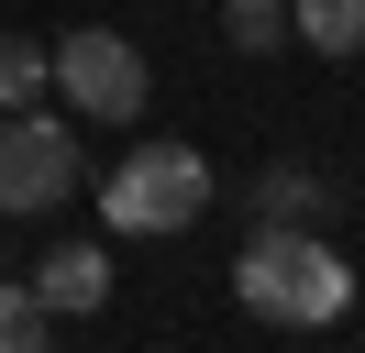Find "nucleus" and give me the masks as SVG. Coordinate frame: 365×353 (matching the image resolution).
<instances>
[{
  "mask_svg": "<svg viewBox=\"0 0 365 353\" xmlns=\"http://www.w3.org/2000/svg\"><path fill=\"white\" fill-rule=\"evenodd\" d=\"M232 298H244L255 320H277V331H332L343 309H354V265L332 254L321 221H266V232L232 254Z\"/></svg>",
  "mask_w": 365,
  "mask_h": 353,
  "instance_id": "nucleus-1",
  "label": "nucleus"
},
{
  "mask_svg": "<svg viewBox=\"0 0 365 353\" xmlns=\"http://www.w3.org/2000/svg\"><path fill=\"white\" fill-rule=\"evenodd\" d=\"M210 210V154L200 144H133L100 188V221L111 232H188Z\"/></svg>",
  "mask_w": 365,
  "mask_h": 353,
  "instance_id": "nucleus-2",
  "label": "nucleus"
},
{
  "mask_svg": "<svg viewBox=\"0 0 365 353\" xmlns=\"http://www.w3.org/2000/svg\"><path fill=\"white\" fill-rule=\"evenodd\" d=\"M67 188H89V154L45 110H0V221H45Z\"/></svg>",
  "mask_w": 365,
  "mask_h": 353,
  "instance_id": "nucleus-3",
  "label": "nucleus"
},
{
  "mask_svg": "<svg viewBox=\"0 0 365 353\" xmlns=\"http://www.w3.org/2000/svg\"><path fill=\"white\" fill-rule=\"evenodd\" d=\"M45 66H56V88H67L89 122H144V56H133L122 33L78 22L67 44H45Z\"/></svg>",
  "mask_w": 365,
  "mask_h": 353,
  "instance_id": "nucleus-4",
  "label": "nucleus"
},
{
  "mask_svg": "<svg viewBox=\"0 0 365 353\" xmlns=\"http://www.w3.org/2000/svg\"><path fill=\"white\" fill-rule=\"evenodd\" d=\"M34 298H45L56 320H89V309L111 298V254H100V243H67V254H45V265H34Z\"/></svg>",
  "mask_w": 365,
  "mask_h": 353,
  "instance_id": "nucleus-5",
  "label": "nucleus"
},
{
  "mask_svg": "<svg viewBox=\"0 0 365 353\" xmlns=\"http://www.w3.org/2000/svg\"><path fill=\"white\" fill-rule=\"evenodd\" d=\"M288 33L321 56H365V0H288Z\"/></svg>",
  "mask_w": 365,
  "mask_h": 353,
  "instance_id": "nucleus-6",
  "label": "nucleus"
},
{
  "mask_svg": "<svg viewBox=\"0 0 365 353\" xmlns=\"http://www.w3.org/2000/svg\"><path fill=\"white\" fill-rule=\"evenodd\" d=\"M321 210H332V176H310V166H266L255 221H321Z\"/></svg>",
  "mask_w": 365,
  "mask_h": 353,
  "instance_id": "nucleus-7",
  "label": "nucleus"
},
{
  "mask_svg": "<svg viewBox=\"0 0 365 353\" xmlns=\"http://www.w3.org/2000/svg\"><path fill=\"white\" fill-rule=\"evenodd\" d=\"M56 342V309L34 298V276H0V353H45Z\"/></svg>",
  "mask_w": 365,
  "mask_h": 353,
  "instance_id": "nucleus-8",
  "label": "nucleus"
},
{
  "mask_svg": "<svg viewBox=\"0 0 365 353\" xmlns=\"http://www.w3.org/2000/svg\"><path fill=\"white\" fill-rule=\"evenodd\" d=\"M56 88V66H45V44L34 33H0V110H34Z\"/></svg>",
  "mask_w": 365,
  "mask_h": 353,
  "instance_id": "nucleus-9",
  "label": "nucleus"
},
{
  "mask_svg": "<svg viewBox=\"0 0 365 353\" xmlns=\"http://www.w3.org/2000/svg\"><path fill=\"white\" fill-rule=\"evenodd\" d=\"M222 33L244 44V56H266V44H288V0H232V11H222Z\"/></svg>",
  "mask_w": 365,
  "mask_h": 353,
  "instance_id": "nucleus-10",
  "label": "nucleus"
}]
</instances>
